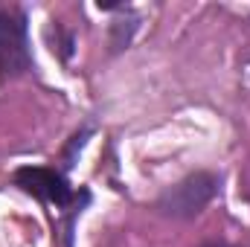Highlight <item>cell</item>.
I'll return each instance as SVG.
<instances>
[{
    "label": "cell",
    "instance_id": "4",
    "mask_svg": "<svg viewBox=\"0 0 250 247\" xmlns=\"http://www.w3.org/2000/svg\"><path fill=\"white\" fill-rule=\"evenodd\" d=\"M204 247H236V245H227V242H209V245H204Z\"/></svg>",
    "mask_w": 250,
    "mask_h": 247
},
{
    "label": "cell",
    "instance_id": "2",
    "mask_svg": "<svg viewBox=\"0 0 250 247\" xmlns=\"http://www.w3.org/2000/svg\"><path fill=\"white\" fill-rule=\"evenodd\" d=\"M35 67L29 47V21L18 6L0 9V82L26 76Z\"/></svg>",
    "mask_w": 250,
    "mask_h": 247
},
{
    "label": "cell",
    "instance_id": "3",
    "mask_svg": "<svg viewBox=\"0 0 250 247\" xmlns=\"http://www.w3.org/2000/svg\"><path fill=\"white\" fill-rule=\"evenodd\" d=\"M218 184L221 178L215 172H192L184 181L160 192L157 209L169 218H195L207 209V204H212V198L218 195Z\"/></svg>",
    "mask_w": 250,
    "mask_h": 247
},
{
    "label": "cell",
    "instance_id": "1",
    "mask_svg": "<svg viewBox=\"0 0 250 247\" xmlns=\"http://www.w3.org/2000/svg\"><path fill=\"white\" fill-rule=\"evenodd\" d=\"M12 184L18 186L21 192L32 195L35 201H41V204L64 212V221H62L64 247L73 245V221L90 204V192L87 189L76 192L73 184L67 181V175L62 169H53V166H21V169H15Z\"/></svg>",
    "mask_w": 250,
    "mask_h": 247
}]
</instances>
